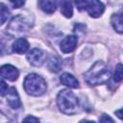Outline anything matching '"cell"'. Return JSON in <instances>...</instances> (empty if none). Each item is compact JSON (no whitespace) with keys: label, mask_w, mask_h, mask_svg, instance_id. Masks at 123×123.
Returning <instances> with one entry per match:
<instances>
[{"label":"cell","mask_w":123,"mask_h":123,"mask_svg":"<svg viewBox=\"0 0 123 123\" xmlns=\"http://www.w3.org/2000/svg\"><path fill=\"white\" fill-rule=\"evenodd\" d=\"M111 71L107 64L101 61L96 62L91 68L85 73V80L91 86H98L109 81Z\"/></svg>","instance_id":"cell-1"},{"label":"cell","mask_w":123,"mask_h":123,"mask_svg":"<svg viewBox=\"0 0 123 123\" xmlns=\"http://www.w3.org/2000/svg\"><path fill=\"white\" fill-rule=\"evenodd\" d=\"M57 103L60 110L66 114H73L77 112L79 102L76 95L69 89L62 90L57 97Z\"/></svg>","instance_id":"cell-2"},{"label":"cell","mask_w":123,"mask_h":123,"mask_svg":"<svg viewBox=\"0 0 123 123\" xmlns=\"http://www.w3.org/2000/svg\"><path fill=\"white\" fill-rule=\"evenodd\" d=\"M24 88L27 93L34 96H39L45 92L47 86L42 77L33 73V74H29L25 78Z\"/></svg>","instance_id":"cell-3"},{"label":"cell","mask_w":123,"mask_h":123,"mask_svg":"<svg viewBox=\"0 0 123 123\" xmlns=\"http://www.w3.org/2000/svg\"><path fill=\"white\" fill-rule=\"evenodd\" d=\"M30 27L31 24L27 20V18L23 15H18L11 21L8 30L12 34H20L22 32H26Z\"/></svg>","instance_id":"cell-4"},{"label":"cell","mask_w":123,"mask_h":123,"mask_svg":"<svg viewBox=\"0 0 123 123\" xmlns=\"http://www.w3.org/2000/svg\"><path fill=\"white\" fill-rule=\"evenodd\" d=\"M27 59L31 64L35 66H40L45 61V55L40 49L34 48L27 54Z\"/></svg>","instance_id":"cell-5"},{"label":"cell","mask_w":123,"mask_h":123,"mask_svg":"<svg viewBox=\"0 0 123 123\" xmlns=\"http://www.w3.org/2000/svg\"><path fill=\"white\" fill-rule=\"evenodd\" d=\"M77 42H78V37L76 36H74V35L66 36L60 43L61 50L65 54L66 53H70L76 48Z\"/></svg>","instance_id":"cell-6"},{"label":"cell","mask_w":123,"mask_h":123,"mask_svg":"<svg viewBox=\"0 0 123 123\" xmlns=\"http://www.w3.org/2000/svg\"><path fill=\"white\" fill-rule=\"evenodd\" d=\"M87 12L92 17H99L105 11V5L100 0H91L86 6Z\"/></svg>","instance_id":"cell-7"},{"label":"cell","mask_w":123,"mask_h":123,"mask_svg":"<svg viewBox=\"0 0 123 123\" xmlns=\"http://www.w3.org/2000/svg\"><path fill=\"white\" fill-rule=\"evenodd\" d=\"M18 75H19L18 70L11 64H5L0 67V76H2L3 78L9 81L12 82L15 81L18 78Z\"/></svg>","instance_id":"cell-8"},{"label":"cell","mask_w":123,"mask_h":123,"mask_svg":"<svg viewBox=\"0 0 123 123\" xmlns=\"http://www.w3.org/2000/svg\"><path fill=\"white\" fill-rule=\"evenodd\" d=\"M6 95H7V101L12 109L16 110V109H19L21 107V102H20L18 93H17V91L14 87H11L7 91Z\"/></svg>","instance_id":"cell-9"},{"label":"cell","mask_w":123,"mask_h":123,"mask_svg":"<svg viewBox=\"0 0 123 123\" xmlns=\"http://www.w3.org/2000/svg\"><path fill=\"white\" fill-rule=\"evenodd\" d=\"M29 48V43L25 38H18L12 43V51L17 54L25 53Z\"/></svg>","instance_id":"cell-10"},{"label":"cell","mask_w":123,"mask_h":123,"mask_svg":"<svg viewBox=\"0 0 123 123\" xmlns=\"http://www.w3.org/2000/svg\"><path fill=\"white\" fill-rule=\"evenodd\" d=\"M39 8L46 13H53L57 9V0H39Z\"/></svg>","instance_id":"cell-11"},{"label":"cell","mask_w":123,"mask_h":123,"mask_svg":"<svg viewBox=\"0 0 123 123\" xmlns=\"http://www.w3.org/2000/svg\"><path fill=\"white\" fill-rule=\"evenodd\" d=\"M61 82L64 86H67L72 87V88H77L79 86L78 80L73 75H71L69 73H63L61 76Z\"/></svg>","instance_id":"cell-12"},{"label":"cell","mask_w":123,"mask_h":123,"mask_svg":"<svg viewBox=\"0 0 123 123\" xmlns=\"http://www.w3.org/2000/svg\"><path fill=\"white\" fill-rule=\"evenodd\" d=\"M61 12L65 17H71L73 14V7L70 0H61Z\"/></svg>","instance_id":"cell-13"},{"label":"cell","mask_w":123,"mask_h":123,"mask_svg":"<svg viewBox=\"0 0 123 123\" xmlns=\"http://www.w3.org/2000/svg\"><path fill=\"white\" fill-rule=\"evenodd\" d=\"M111 24L112 27L116 32L119 34L122 33L123 31V25H122V14L121 13H116L111 16Z\"/></svg>","instance_id":"cell-14"},{"label":"cell","mask_w":123,"mask_h":123,"mask_svg":"<svg viewBox=\"0 0 123 123\" xmlns=\"http://www.w3.org/2000/svg\"><path fill=\"white\" fill-rule=\"evenodd\" d=\"M48 68L52 72H59L62 68V62L57 57H51L48 61Z\"/></svg>","instance_id":"cell-15"},{"label":"cell","mask_w":123,"mask_h":123,"mask_svg":"<svg viewBox=\"0 0 123 123\" xmlns=\"http://www.w3.org/2000/svg\"><path fill=\"white\" fill-rule=\"evenodd\" d=\"M9 10L4 4H0V26L8 19Z\"/></svg>","instance_id":"cell-16"},{"label":"cell","mask_w":123,"mask_h":123,"mask_svg":"<svg viewBox=\"0 0 123 123\" xmlns=\"http://www.w3.org/2000/svg\"><path fill=\"white\" fill-rule=\"evenodd\" d=\"M122 64L118 63L116 68H115V72H114V81L115 82H121L122 81Z\"/></svg>","instance_id":"cell-17"},{"label":"cell","mask_w":123,"mask_h":123,"mask_svg":"<svg viewBox=\"0 0 123 123\" xmlns=\"http://www.w3.org/2000/svg\"><path fill=\"white\" fill-rule=\"evenodd\" d=\"M75 4H76L78 10L82 11L86 8V6L88 4V0H75Z\"/></svg>","instance_id":"cell-18"},{"label":"cell","mask_w":123,"mask_h":123,"mask_svg":"<svg viewBox=\"0 0 123 123\" xmlns=\"http://www.w3.org/2000/svg\"><path fill=\"white\" fill-rule=\"evenodd\" d=\"M8 91V86H7V84L0 79V96H4L6 95Z\"/></svg>","instance_id":"cell-19"},{"label":"cell","mask_w":123,"mask_h":123,"mask_svg":"<svg viewBox=\"0 0 123 123\" xmlns=\"http://www.w3.org/2000/svg\"><path fill=\"white\" fill-rule=\"evenodd\" d=\"M10 2L12 3L13 8L18 9V8H20V7H22L24 5L25 0H10Z\"/></svg>","instance_id":"cell-20"},{"label":"cell","mask_w":123,"mask_h":123,"mask_svg":"<svg viewBox=\"0 0 123 123\" xmlns=\"http://www.w3.org/2000/svg\"><path fill=\"white\" fill-rule=\"evenodd\" d=\"M23 121H25V122H38L39 119L38 118H36L34 116H28L25 119H23Z\"/></svg>","instance_id":"cell-21"},{"label":"cell","mask_w":123,"mask_h":123,"mask_svg":"<svg viewBox=\"0 0 123 123\" xmlns=\"http://www.w3.org/2000/svg\"><path fill=\"white\" fill-rule=\"evenodd\" d=\"M100 121H111V122H112L113 120L110 117V116H108V115H106V114H104L101 118H100Z\"/></svg>","instance_id":"cell-22"},{"label":"cell","mask_w":123,"mask_h":123,"mask_svg":"<svg viewBox=\"0 0 123 123\" xmlns=\"http://www.w3.org/2000/svg\"><path fill=\"white\" fill-rule=\"evenodd\" d=\"M115 113H117V116H118L120 119L122 118V115H121V110H119L118 111H115Z\"/></svg>","instance_id":"cell-23"},{"label":"cell","mask_w":123,"mask_h":123,"mask_svg":"<svg viewBox=\"0 0 123 123\" xmlns=\"http://www.w3.org/2000/svg\"><path fill=\"white\" fill-rule=\"evenodd\" d=\"M3 48H4V44H2V43L0 42V54L3 53Z\"/></svg>","instance_id":"cell-24"}]
</instances>
